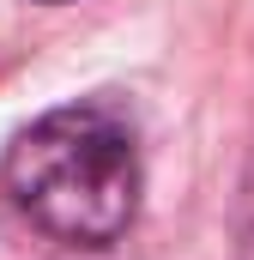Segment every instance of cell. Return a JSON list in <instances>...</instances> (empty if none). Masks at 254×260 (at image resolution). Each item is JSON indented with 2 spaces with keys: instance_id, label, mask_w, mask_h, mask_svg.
I'll use <instances>...</instances> for the list:
<instances>
[{
  "instance_id": "6da1fadb",
  "label": "cell",
  "mask_w": 254,
  "mask_h": 260,
  "mask_svg": "<svg viewBox=\"0 0 254 260\" xmlns=\"http://www.w3.org/2000/svg\"><path fill=\"white\" fill-rule=\"evenodd\" d=\"M0 182L12 206L55 242L103 248L139 212V151L109 109L73 103L49 109L12 139Z\"/></svg>"
},
{
  "instance_id": "7a4b0ae2",
  "label": "cell",
  "mask_w": 254,
  "mask_h": 260,
  "mask_svg": "<svg viewBox=\"0 0 254 260\" xmlns=\"http://www.w3.org/2000/svg\"><path fill=\"white\" fill-rule=\"evenodd\" d=\"M236 260H254V151L242 176V212H236Z\"/></svg>"
}]
</instances>
